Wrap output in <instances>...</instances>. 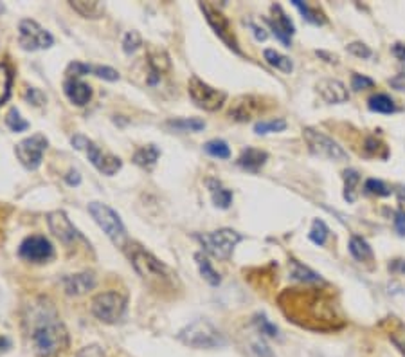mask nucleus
Listing matches in <instances>:
<instances>
[{
	"label": "nucleus",
	"instance_id": "1",
	"mask_svg": "<svg viewBox=\"0 0 405 357\" xmlns=\"http://www.w3.org/2000/svg\"><path fill=\"white\" fill-rule=\"evenodd\" d=\"M31 343L38 357H58L69 346V332L47 300L31 307Z\"/></svg>",
	"mask_w": 405,
	"mask_h": 357
},
{
	"label": "nucleus",
	"instance_id": "2",
	"mask_svg": "<svg viewBox=\"0 0 405 357\" xmlns=\"http://www.w3.org/2000/svg\"><path fill=\"white\" fill-rule=\"evenodd\" d=\"M131 266L137 271L143 282L150 287L151 290L164 293V290H175L177 274L151 253L144 251L143 247L135 246L130 254Z\"/></svg>",
	"mask_w": 405,
	"mask_h": 357
},
{
	"label": "nucleus",
	"instance_id": "3",
	"mask_svg": "<svg viewBox=\"0 0 405 357\" xmlns=\"http://www.w3.org/2000/svg\"><path fill=\"white\" fill-rule=\"evenodd\" d=\"M179 341L189 348H218L225 345V337L207 319H195L179 332Z\"/></svg>",
	"mask_w": 405,
	"mask_h": 357
},
{
	"label": "nucleus",
	"instance_id": "4",
	"mask_svg": "<svg viewBox=\"0 0 405 357\" xmlns=\"http://www.w3.org/2000/svg\"><path fill=\"white\" fill-rule=\"evenodd\" d=\"M88 213L92 215L95 224L105 231V234L110 238V242L114 246L121 247V249L127 246V227H124L119 215L115 213L110 206L103 203H90L88 204Z\"/></svg>",
	"mask_w": 405,
	"mask_h": 357
},
{
	"label": "nucleus",
	"instance_id": "5",
	"mask_svg": "<svg viewBox=\"0 0 405 357\" xmlns=\"http://www.w3.org/2000/svg\"><path fill=\"white\" fill-rule=\"evenodd\" d=\"M90 310L101 323L115 325V323L123 322L124 314H127V298L117 290L95 294L90 302Z\"/></svg>",
	"mask_w": 405,
	"mask_h": 357
},
{
	"label": "nucleus",
	"instance_id": "6",
	"mask_svg": "<svg viewBox=\"0 0 405 357\" xmlns=\"http://www.w3.org/2000/svg\"><path fill=\"white\" fill-rule=\"evenodd\" d=\"M195 238L207 254L218 258V260H229L235 247L243 240V237L238 231L227 230V227L218 231H211V233L195 234Z\"/></svg>",
	"mask_w": 405,
	"mask_h": 357
},
{
	"label": "nucleus",
	"instance_id": "7",
	"mask_svg": "<svg viewBox=\"0 0 405 357\" xmlns=\"http://www.w3.org/2000/svg\"><path fill=\"white\" fill-rule=\"evenodd\" d=\"M71 143L76 150L85 152L88 161L92 163V166H94L98 171H101L103 175L112 177V175H115L121 168H123V161H121L119 157H115V155L112 154H103V150H101L92 139L85 137V135L81 134L72 135Z\"/></svg>",
	"mask_w": 405,
	"mask_h": 357
},
{
	"label": "nucleus",
	"instance_id": "8",
	"mask_svg": "<svg viewBox=\"0 0 405 357\" xmlns=\"http://www.w3.org/2000/svg\"><path fill=\"white\" fill-rule=\"evenodd\" d=\"M187 94H189L191 101H193L196 107L207 112H215L218 110V108H222L227 99V92L211 87L209 84L202 81L199 76H191L189 78Z\"/></svg>",
	"mask_w": 405,
	"mask_h": 357
},
{
	"label": "nucleus",
	"instance_id": "9",
	"mask_svg": "<svg viewBox=\"0 0 405 357\" xmlns=\"http://www.w3.org/2000/svg\"><path fill=\"white\" fill-rule=\"evenodd\" d=\"M18 44L24 51H42L54 44V36L42 28L36 20L24 18L18 24Z\"/></svg>",
	"mask_w": 405,
	"mask_h": 357
},
{
	"label": "nucleus",
	"instance_id": "10",
	"mask_svg": "<svg viewBox=\"0 0 405 357\" xmlns=\"http://www.w3.org/2000/svg\"><path fill=\"white\" fill-rule=\"evenodd\" d=\"M303 135H305V141L312 154L317 155V157L330 159V161H346L348 159V152L337 141H334L322 132L315 130V128H305Z\"/></svg>",
	"mask_w": 405,
	"mask_h": 357
},
{
	"label": "nucleus",
	"instance_id": "11",
	"mask_svg": "<svg viewBox=\"0 0 405 357\" xmlns=\"http://www.w3.org/2000/svg\"><path fill=\"white\" fill-rule=\"evenodd\" d=\"M47 137L44 134H33L31 137L22 139L15 147V155L18 157L20 164L28 170H38L44 159V152L47 150Z\"/></svg>",
	"mask_w": 405,
	"mask_h": 357
},
{
	"label": "nucleus",
	"instance_id": "12",
	"mask_svg": "<svg viewBox=\"0 0 405 357\" xmlns=\"http://www.w3.org/2000/svg\"><path fill=\"white\" fill-rule=\"evenodd\" d=\"M18 256L25 260V262L45 264L54 256V247H52L49 238L42 237V234H33V237H28L20 244Z\"/></svg>",
	"mask_w": 405,
	"mask_h": 357
},
{
	"label": "nucleus",
	"instance_id": "13",
	"mask_svg": "<svg viewBox=\"0 0 405 357\" xmlns=\"http://www.w3.org/2000/svg\"><path fill=\"white\" fill-rule=\"evenodd\" d=\"M200 9H202L204 15H206V20L209 22L213 31L218 35V38L222 40L223 44H225L229 49H233L235 52H238V55H242V51H240L238 47V42H236L235 35H233V28H230L229 18H227L222 11H218L215 6L207 4V2L200 4Z\"/></svg>",
	"mask_w": 405,
	"mask_h": 357
},
{
	"label": "nucleus",
	"instance_id": "14",
	"mask_svg": "<svg viewBox=\"0 0 405 357\" xmlns=\"http://www.w3.org/2000/svg\"><path fill=\"white\" fill-rule=\"evenodd\" d=\"M47 224L51 233L64 244H72L76 238H81L80 231L76 230L74 224L71 222V218H69L64 211L58 210L47 213Z\"/></svg>",
	"mask_w": 405,
	"mask_h": 357
},
{
	"label": "nucleus",
	"instance_id": "15",
	"mask_svg": "<svg viewBox=\"0 0 405 357\" xmlns=\"http://www.w3.org/2000/svg\"><path fill=\"white\" fill-rule=\"evenodd\" d=\"M272 11H274L276 18H266L265 22L269 24V28L274 31V35L278 36V40L281 42L285 47H290L292 40L290 36L295 33L294 24H292V20L285 15L281 6H272Z\"/></svg>",
	"mask_w": 405,
	"mask_h": 357
},
{
	"label": "nucleus",
	"instance_id": "16",
	"mask_svg": "<svg viewBox=\"0 0 405 357\" xmlns=\"http://www.w3.org/2000/svg\"><path fill=\"white\" fill-rule=\"evenodd\" d=\"M263 101L258 96H242L233 103L229 115L236 121H250L262 112Z\"/></svg>",
	"mask_w": 405,
	"mask_h": 357
},
{
	"label": "nucleus",
	"instance_id": "17",
	"mask_svg": "<svg viewBox=\"0 0 405 357\" xmlns=\"http://www.w3.org/2000/svg\"><path fill=\"white\" fill-rule=\"evenodd\" d=\"M317 92L321 94V98L324 99L326 103H344L350 99V94H348V89L342 81L339 79H331L326 78L321 79L317 84Z\"/></svg>",
	"mask_w": 405,
	"mask_h": 357
},
{
	"label": "nucleus",
	"instance_id": "18",
	"mask_svg": "<svg viewBox=\"0 0 405 357\" xmlns=\"http://www.w3.org/2000/svg\"><path fill=\"white\" fill-rule=\"evenodd\" d=\"M61 285L69 296H83L95 287V276L92 273L69 274L61 280Z\"/></svg>",
	"mask_w": 405,
	"mask_h": 357
},
{
	"label": "nucleus",
	"instance_id": "19",
	"mask_svg": "<svg viewBox=\"0 0 405 357\" xmlns=\"http://www.w3.org/2000/svg\"><path fill=\"white\" fill-rule=\"evenodd\" d=\"M148 67H150V78H148V84L155 85L160 79V76H163L166 71H170V67H171V62H170L168 52L160 47L148 49Z\"/></svg>",
	"mask_w": 405,
	"mask_h": 357
},
{
	"label": "nucleus",
	"instance_id": "20",
	"mask_svg": "<svg viewBox=\"0 0 405 357\" xmlns=\"http://www.w3.org/2000/svg\"><path fill=\"white\" fill-rule=\"evenodd\" d=\"M64 92L69 101L78 107H85L92 99V89L80 78H67L64 84Z\"/></svg>",
	"mask_w": 405,
	"mask_h": 357
},
{
	"label": "nucleus",
	"instance_id": "21",
	"mask_svg": "<svg viewBox=\"0 0 405 357\" xmlns=\"http://www.w3.org/2000/svg\"><path fill=\"white\" fill-rule=\"evenodd\" d=\"M266 161H269V154L252 147L245 148V150L242 152V155L238 157L240 166L247 171H252V174L262 170V168L265 166Z\"/></svg>",
	"mask_w": 405,
	"mask_h": 357
},
{
	"label": "nucleus",
	"instance_id": "22",
	"mask_svg": "<svg viewBox=\"0 0 405 357\" xmlns=\"http://www.w3.org/2000/svg\"><path fill=\"white\" fill-rule=\"evenodd\" d=\"M207 188H209L211 198H213V204L220 210H229L230 203H233V191L227 190L220 181L216 178H207L206 181Z\"/></svg>",
	"mask_w": 405,
	"mask_h": 357
},
{
	"label": "nucleus",
	"instance_id": "23",
	"mask_svg": "<svg viewBox=\"0 0 405 357\" xmlns=\"http://www.w3.org/2000/svg\"><path fill=\"white\" fill-rule=\"evenodd\" d=\"M71 8L76 13H80L85 18H100L105 13V6L101 2H87V0H74L71 2Z\"/></svg>",
	"mask_w": 405,
	"mask_h": 357
},
{
	"label": "nucleus",
	"instance_id": "24",
	"mask_svg": "<svg viewBox=\"0 0 405 357\" xmlns=\"http://www.w3.org/2000/svg\"><path fill=\"white\" fill-rule=\"evenodd\" d=\"M290 278L292 280H298L303 283H321L322 278L317 273H314L312 269H308L306 266L299 264L298 260H290Z\"/></svg>",
	"mask_w": 405,
	"mask_h": 357
},
{
	"label": "nucleus",
	"instance_id": "25",
	"mask_svg": "<svg viewBox=\"0 0 405 357\" xmlns=\"http://www.w3.org/2000/svg\"><path fill=\"white\" fill-rule=\"evenodd\" d=\"M168 128L177 132H182V134H187V132H200L206 128V123L202 119L196 118H180V119H170L166 123Z\"/></svg>",
	"mask_w": 405,
	"mask_h": 357
},
{
	"label": "nucleus",
	"instance_id": "26",
	"mask_svg": "<svg viewBox=\"0 0 405 357\" xmlns=\"http://www.w3.org/2000/svg\"><path fill=\"white\" fill-rule=\"evenodd\" d=\"M160 157V150L155 144H148V147L139 148L134 154V163L141 168H151Z\"/></svg>",
	"mask_w": 405,
	"mask_h": 357
},
{
	"label": "nucleus",
	"instance_id": "27",
	"mask_svg": "<svg viewBox=\"0 0 405 357\" xmlns=\"http://www.w3.org/2000/svg\"><path fill=\"white\" fill-rule=\"evenodd\" d=\"M263 56H265L266 64L276 67L278 71L285 72V74H290L292 69H294L292 60L288 58V56H283L281 52H278L276 49H265V51H263Z\"/></svg>",
	"mask_w": 405,
	"mask_h": 357
},
{
	"label": "nucleus",
	"instance_id": "28",
	"mask_svg": "<svg viewBox=\"0 0 405 357\" xmlns=\"http://www.w3.org/2000/svg\"><path fill=\"white\" fill-rule=\"evenodd\" d=\"M195 260H196V266H199V271H200V274H202L204 280H206V282L213 287L220 285L222 278H220V274L216 273L215 267L211 266V262L207 260V256H204L202 253H196Z\"/></svg>",
	"mask_w": 405,
	"mask_h": 357
},
{
	"label": "nucleus",
	"instance_id": "29",
	"mask_svg": "<svg viewBox=\"0 0 405 357\" xmlns=\"http://www.w3.org/2000/svg\"><path fill=\"white\" fill-rule=\"evenodd\" d=\"M350 253L355 260H358V262H368V260H373V249H371L370 244L365 242L362 237L350 238Z\"/></svg>",
	"mask_w": 405,
	"mask_h": 357
},
{
	"label": "nucleus",
	"instance_id": "30",
	"mask_svg": "<svg viewBox=\"0 0 405 357\" xmlns=\"http://www.w3.org/2000/svg\"><path fill=\"white\" fill-rule=\"evenodd\" d=\"M368 107H370V110L378 112V114H393V112H397V105L387 94H377L370 98Z\"/></svg>",
	"mask_w": 405,
	"mask_h": 357
},
{
	"label": "nucleus",
	"instance_id": "31",
	"mask_svg": "<svg viewBox=\"0 0 405 357\" xmlns=\"http://www.w3.org/2000/svg\"><path fill=\"white\" fill-rule=\"evenodd\" d=\"M292 4H294L295 8L301 11L303 18H305L306 22H310V24H314V26H322L326 22V18L322 16V13L317 11V9L310 8V6L306 4V2H301V0H292Z\"/></svg>",
	"mask_w": 405,
	"mask_h": 357
},
{
	"label": "nucleus",
	"instance_id": "32",
	"mask_svg": "<svg viewBox=\"0 0 405 357\" xmlns=\"http://www.w3.org/2000/svg\"><path fill=\"white\" fill-rule=\"evenodd\" d=\"M360 183V175L357 170L350 168L344 171V198L348 203H355V190Z\"/></svg>",
	"mask_w": 405,
	"mask_h": 357
},
{
	"label": "nucleus",
	"instance_id": "33",
	"mask_svg": "<svg viewBox=\"0 0 405 357\" xmlns=\"http://www.w3.org/2000/svg\"><path fill=\"white\" fill-rule=\"evenodd\" d=\"M11 81L13 72L8 64H0V105L6 103L11 94Z\"/></svg>",
	"mask_w": 405,
	"mask_h": 357
},
{
	"label": "nucleus",
	"instance_id": "34",
	"mask_svg": "<svg viewBox=\"0 0 405 357\" xmlns=\"http://www.w3.org/2000/svg\"><path fill=\"white\" fill-rule=\"evenodd\" d=\"M204 150H206V154H209L211 157L216 159L230 157L229 144H227L225 141H222V139H211V141H207V143L204 144Z\"/></svg>",
	"mask_w": 405,
	"mask_h": 357
},
{
	"label": "nucleus",
	"instance_id": "35",
	"mask_svg": "<svg viewBox=\"0 0 405 357\" xmlns=\"http://www.w3.org/2000/svg\"><path fill=\"white\" fill-rule=\"evenodd\" d=\"M286 128L285 119H270V121H259L254 125V132L258 135H266V134H278Z\"/></svg>",
	"mask_w": 405,
	"mask_h": 357
},
{
	"label": "nucleus",
	"instance_id": "36",
	"mask_svg": "<svg viewBox=\"0 0 405 357\" xmlns=\"http://www.w3.org/2000/svg\"><path fill=\"white\" fill-rule=\"evenodd\" d=\"M6 125L9 127V130L13 132H24L29 128V123L20 115V112L16 108H11V110L6 114Z\"/></svg>",
	"mask_w": 405,
	"mask_h": 357
},
{
	"label": "nucleus",
	"instance_id": "37",
	"mask_svg": "<svg viewBox=\"0 0 405 357\" xmlns=\"http://www.w3.org/2000/svg\"><path fill=\"white\" fill-rule=\"evenodd\" d=\"M328 233H330V231H328V227H326V224L322 222V220H314L310 230V240L314 244H317V246H324Z\"/></svg>",
	"mask_w": 405,
	"mask_h": 357
},
{
	"label": "nucleus",
	"instance_id": "38",
	"mask_svg": "<svg viewBox=\"0 0 405 357\" xmlns=\"http://www.w3.org/2000/svg\"><path fill=\"white\" fill-rule=\"evenodd\" d=\"M143 45V38H141V35L137 31H130L124 35L123 38V51L127 52V55H131V52H135L137 49Z\"/></svg>",
	"mask_w": 405,
	"mask_h": 357
},
{
	"label": "nucleus",
	"instance_id": "39",
	"mask_svg": "<svg viewBox=\"0 0 405 357\" xmlns=\"http://www.w3.org/2000/svg\"><path fill=\"white\" fill-rule=\"evenodd\" d=\"M364 190L371 195H378V197H387L391 195V190L385 186L382 181H377V178H368L364 184Z\"/></svg>",
	"mask_w": 405,
	"mask_h": 357
},
{
	"label": "nucleus",
	"instance_id": "40",
	"mask_svg": "<svg viewBox=\"0 0 405 357\" xmlns=\"http://www.w3.org/2000/svg\"><path fill=\"white\" fill-rule=\"evenodd\" d=\"M90 74L107 79V81H117L119 79V72L114 71L112 67H103V65H90Z\"/></svg>",
	"mask_w": 405,
	"mask_h": 357
},
{
	"label": "nucleus",
	"instance_id": "41",
	"mask_svg": "<svg viewBox=\"0 0 405 357\" xmlns=\"http://www.w3.org/2000/svg\"><path fill=\"white\" fill-rule=\"evenodd\" d=\"M254 323H256V327H258V330L262 334H265V336H269V337H276L278 336V327L276 325H272V323L266 319L265 316H256V319H254Z\"/></svg>",
	"mask_w": 405,
	"mask_h": 357
},
{
	"label": "nucleus",
	"instance_id": "42",
	"mask_svg": "<svg viewBox=\"0 0 405 357\" xmlns=\"http://www.w3.org/2000/svg\"><path fill=\"white\" fill-rule=\"evenodd\" d=\"M371 87H375V81L371 78H368V76L362 74L351 76V89H353V91H365V89Z\"/></svg>",
	"mask_w": 405,
	"mask_h": 357
},
{
	"label": "nucleus",
	"instance_id": "43",
	"mask_svg": "<svg viewBox=\"0 0 405 357\" xmlns=\"http://www.w3.org/2000/svg\"><path fill=\"white\" fill-rule=\"evenodd\" d=\"M348 52H351V55L358 56V58L362 60L371 58V56H373V51H371L365 44H362V42H353V44L348 45Z\"/></svg>",
	"mask_w": 405,
	"mask_h": 357
},
{
	"label": "nucleus",
	"instance_id": "44",
	"mask_svg": "<svg viewBox=\"0 0 405 357\" xmlns=\"http://www.w3.org/2000/svg\"><path fill=\"white\" fill-rule=\"evenodd\" d=\"M391 341H393V345L405 356V327L404 325H400L393 334H391Z\"/></svg>",
	"mask_w": 405,
	"mask_h": 357
},
{
	"label": "nucleus",
	"instance_id": "45",
	"mask_svg": "<svg viewBox=\"0 0 405 357\" xmlns=\"http://www.w3.org/2000/svg\"><path fill=\"white\" fill-rule=\"evenodd\" d=\"M25 99H28V101H31L33 105H36V107H40V105L45 103V99L47 98H45V94L42 91L31 87V89H28V92H25Z\"/></svg>",
	"mask_w": 405,
	"mask_h": 357
},
{
	"label": "nucleus",
	"instance_id": "46",
	"mask_svg": "<svg viewBox=\"0 0 405 357\" xmlns=\"http://www.w3.org/2000/svg\"><path fill=\"white\" fill-rule=\"evenodd\" d=\"M76 357H107V356H105V352H103V348H101V346L88 345V346H85V348H81Z\"/></svg>",
	"mask_w": 405,
	"mask_h": 357
},
{
	"label": "nucleus",
	"instance_id": "47",
	"mask_svg": "<svg viewBox=\"0 0 405 357\" xmlns=\"http://www.w3.org/2000/svg\"><path fill=\"white\" fill-rule=\"evenodd\" d=\"M393 55L401 65V74H405V44H394L393 45Z\"/></svg>",
	"mask_w": 405,
	"mask_h": 357
},
{
	"label": "nucleus",
	"instance_id": "48",
	"mask_svg": "<svg viewBox=\"0 0 405 357\" xmlns=\"http://www.w3.org/2000/svg\"><path fill=\"white\" fill-rule=\"evenodd\" d=\"M394 224H397L398 233H400L401 237H404V234H405V211H398L397 218H394Z\"/></svg>",
	"mask_w": 405,
	"mask_h": 357
},
{
	"label": "nucleus",
	"instance_id": "49",
	"mask_svg": "<svg viewBox=\"0 0 405 357\" xmlns=\"http://www.w3.org/2000/svg\"><path fill=\"white\" fill-rule=\"evenodd\" d=\"M65 181H67V184H71V186H78V184L81 183V175L76 170H71L65 175Z\"/></svg>",
	"mask_w": 405,
	"mask_h": 357
},
{
	"label": "nucleus",
	"instance_id": "50",
	"mask_svg": "<svg viewBox=\"0 0 405 357\" xmlns=\"http://www.w3.org/2000/svg\"><path fill=\"white\" fill-rule=\"evenodd\" d=\"M252 346H254V352H258V356L259 357H274L272 356V352H270L269 348H266L265 345H263V343H252Z\"/></svg>",
	"mask_w": 405,
	"mask_h": 357
},
{
	"label": "nucleus",
	"instance_id": "51",
	"mask_svg": "<svg viewBox=\"0 0 405 357\" xmlns=\"http://www.w3.org/2000/svg\"><path fill=\"white\" fill-rule=\"evenodd\" d=\"M250 28H252V31H254V36H256V40H259V42H265L266 40V31L263 28H259V26H256V24H250Z\"/></svg>",
	"mask_w": 405,
	"mask_h": 357
},
{
	"label": "nucleus",
	"instance_id": "52",
	"mask_svg": "<svg viewBox=\"0 0 405 357\" xmlns=\"http://www.w3.org/2000/svg\"><path fill=\"white\" fill-rule=\"evenodd\" d=\"M11 348V341L6 336H0V353Z\"/></svg>",
	"mask_w": 405,
	"mask_h": 357
},
{
	"label": "nucleus",
	"instance_id": "53",
	"mask_svg": "<svg viewBox=\"0 0 405 357\" xmlns=\"http://www.w3.org/2000/svg\"><path fill=\"white\" fill-rule=\"evenodd\" d=\"M394 262L400 264V266H398V269H400L401 273H405V262H404V260H394ZM389 269H397V266H394V264H393V266H389Z\"/></svg>",
	"mask_w": 405,
	"mask_h": 357
},
{
	"label": "nucleus",
	"instance_id": "54",
	"mask_svg": "<svg viewBox=\"0 0 405 357\" xmlns=\"http://www.w3.org/2000/svg\"><path fill=\"white\" fill-rule=\"evenodd\" d=\"M4 11V4H0V13Z\"/></svg>",
	"mask_w": 405,
	"mask_h": 357
}]
</instances>
